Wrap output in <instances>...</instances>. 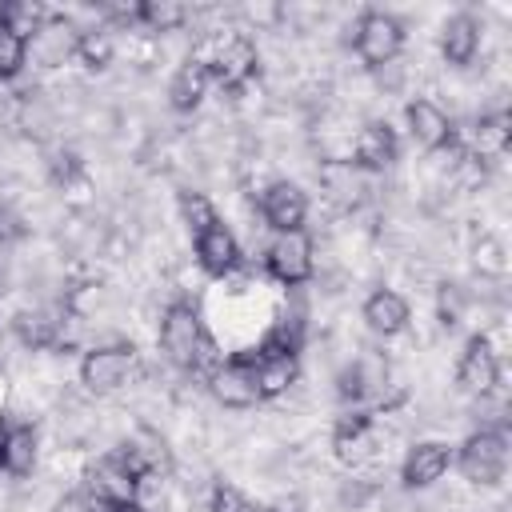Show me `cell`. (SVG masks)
Instances as JSON below:
<instances>
[{
  "instance_id": "cell-16",
  "label": "cell",
  "mask_w": 512,
  "mask_h": 512,
  "mask_svg": "<svg viewBox=\"0 0 512 512\" xmlns=\"http://www.w3.org/2000/svg\"><path fill=\"white\" fill-rule=\"evenodd\" d=\"M448 468H452V448L444 440H420L408 448V456L400 464V484L404 488H432L436 480H444Z\"/></svg>"
},
{
  "instance_id": "cell-15",
  "label": "cell",
  "mask_w": 512,
  "mask_h": 512,
  "mask_svg": "<svg viewBox=\"0 0 512 512\" xmlns=\"http://www.w3.org/2000/svg\"><path fill=\"white\" fill-rule=\"evenodd\" d=\"M332 448L348 468H360L376 452V424L368 412H344L332 428Z\"/></svg>"
},
{
  "instance_id": "cell-1",
  "label": "cell",
  "mask_w": 512,
  "mask_h": 512,
  "mask_svg": "<svg viewBox=\"0 0 512 512\" xmlns=\"http://www.w3.org/2000/svg\"><path fill=\"white\" fill-rule=\"evenodd\" d=\"M160 352L180 372H212V340L204 332V320L192 300H172L160 316Z\"/></svg>"
},
{
  "instance_id": "cell-6",
  "label": "cell",
  "mask_w": 512,
  "mask_h": 512,
  "mask_svg": "<svg viewBox=\"0 0 512 512\" xmlns=\"http://www.w3.org/2000/svg\"><path fill=\"white\" fill-rule=\"evenodd\" d=\"M136 368V348L128 340L96 344L80 356V384L88 392H116Z\"/></svg>"
},
{
  "instance_id": "cell-35",
  "label": "cell",
  "mask_w": 512,
  "mask_h": 512,
  "mask_svg": "<svg viewBox=\"0 0 512 512\" xmlns=\"http://www.w3.org/2000/svg\"><path fill=\"white\" fill-rule=\"evenodd\" d=\"M72 176H80V160H76V152H60V156L52 160V180H56V184H68Z\"/></svg>"
},
{
  "instance_id": "cell-5",
  "label": "cell",
  "mask_w": 512,
  "mask_h": 512,
  "mask_svg": "<svg viewBox=\"0 0 512 512\" xmlns=\"http://www.w3.org/2000/svg\"><path fill=\"white\" fill-rule=\"evenodd\" d=\"M264 268L272 280L296 288V284H308L312 272H316V248L308 240V232H272L268 248H264Z\"/></svg>"
},
{
  "instance_id": "cell-4",
  "label": "cell",
  "mask_w": 512,
  "mask_h": 512,
  "mask_svg": "<svg viewBox=\"0 0 512 512\" xmlns=\"http://www.w3.org/2000/svg\"><path fill=\"white\" fill-rule=\"evenodd\" d=\"M352 48L364 60V68H388L404 52V24L392 12H364L352 28Z\"/></svg>"
},
{
  "instance_id": "cell-23",
  "label": "cell",
  "mask_w": 512,
  "mask_h": 512,
  "mask_svg": "<svg viewBox=\"0 0 512 512\" xmlns=\"http://www.w3.org/2000/svg\"><path fill=\"white\" fill-rule=\"evenodd\" d=\"M76 40H80V28L64 16H48V24L28 40V48L44 60V64H60L68 56H76Z\"/></svg>"
},
{
  "instance_id": "cell-30",
  "label": "cell",
  "mask_w": 512,
  "mask_h": 512,
  "mask_svg": "<svg viewBox=\"0 0 512 512\" xmlns=\"http://www.w3.org/2000/svg\"><path fill=\"white\" fill-rule=\"evenodd\" d=\"M180 216H184V224H188L192 236L220 220V212L212 208V200L204 192H180Z\"/></svg>"
},
{
  "instance_id": "cell-25",
  "label": "cell",
  "mask_w": 512,
  "mask_h": 512,
  "mask_svg": "<svg viewBox=\"0 0 512 512\" xmlns=\"http://www.w3.org/2000/svg\"><path fill=\"white\" fill-rule=\"evenodd\" d=\"M468 256H472V268L484 280H504L508 276V244L496 232H476Z\"/></svg>"
},
{
  "instance_id": "cell-18",
  "label": "cell",
  "mask_w": 512,
  "mask_h": 512,
  "mask_svg": "<svg viewBox=\"0 0 512 512\" xmlns=\"http://www.w3.org/2000/svg\"><path fill=\"white\" fill-rule=\"evenodd\" d=\"M480 32L484 28H480V20L472 12L448 16L444 28H440V56H444V64H452V68L472 64L476 52H480Z\"/></svg>"
},
{
  "instance_id": "cell-2",
  "label": "cell",
  "mask_w": 512,
  "mask_h": 512,
  "mask_svg": "<svg viewBox=\"0 0 512 512\" xmlns=\"http://www.w3.org/2000/svg\"><path fill=\"white\" fill-rule=\"evenodd\" d=\"M192 60H200L224 92H244L260 72V52L244 32H208L192 48Z\"/></svg>"
},
{
  "instance_id": "cell-24",
  "label": "cell",
  "mask_w": 512,
  "mask_h": 512,
  "mask_svg": "<svg viewBox=\"0 0 512 512\" xmlns=\"http://www.w3.org/2000/svg\"><path fill=\"white\" fill-rule=\"evenodd\" d=\"M16 336H20L24 348H60L64 344V320L48 308L20 312L16 316Z\"/></svg>"
},
{
  "instance_id": "cell-10",
  "label": "cell",
  "mask_w": 512,
  "mask_h": 512,
  "mask_svg": "<svg viewBox=\"0 0 512 512\" xmlns=\"http://www.w3.org/2000/svg\"><path fill=\"white\" fill-rule=\"evenodd\" d=\"M404 124H408V136L424 152H440V148H456L460 144V132H456L452 116L440 104H432V100H408Z\"/></svg>"
},
{
  "instance_id": "cell-19",
  "label": "cell",
  "mask_w": 512,
  "mask_h": 512,
  "mask_svg": "<svg viewBox=\"0 0 512 512\" xmlns=\"http://www.w3.org/2000/svg\"><path fill=\"white\" fill-rule=\"evenodd\" d=\"M360 316H364V324H368L376 336L388 340V336H400V332L408 328L412 308H408V300H404L400 292H392V288H376V292H368Z\"/></svg>"
},
{
  "instance_id": "cell-29",
  "label": "cell",
  "mask_w": 512,
  "mask_h": 512,
  "mask_svg": "<svg viewBox=\"0 0 512 512\" xmlns=\"http://www.w3.org/2000/svg\"><path fill=\"white\" fill-rule=\"evenodd\" d=\"M76 56H80V64H84L88 72H104V68L112 64V56H116V40H112V32H104V28H88V32H80V40H76Z\"/></svg>"
},
{
  "instance_id": "cell-7",
  "label": "cell",
  "mask_w": 512,
  "mask_h": 512,
  "mask_svg": "<svg viewBox=\"0 0 512 512\" xmlns=\"http://www.w3.org/2000/svg\"><path fill=\"white\" fill-rule=\"evenodd\" d=\"M204 380H208V392H212V400L220 408H252V404H260L252 352L232 356V360H216V368Z\"/></svg>"
},
{
  "instance_id": "cell-13",
  "label": "cell",
  "mask_w": 512,
  "mask_h": 512,
  "mask_svg": "<svg viewBox=\"0 0 512 512\" xmlns=\"http://www.w3.org/2000/svg\"><path fill=\"white\" fill-rule=\"evenodd\" d=\"M192 252H196V264L208 272V276H228L240 268L244 252H240V240L232 236V228L224 220L208 224L204 232L192 236Z\"/></svg>"
},
{
  "instance_id": "cell-21",
  "label": "cell",
  "mask_w": 512,
  "mask_h": 512,
  "mask_svg": "<svg viewBox=\"0 0 512 512\" xmlns=\"http://www.w3.org/2000/svg\"><path fill=\"white\" fill-rule=\"evenodd\" d=\"M40 436L32 424H4L0 432V472L8 476H28L36 468Z\"/></svg>"
},
{
  "instance_id": "cell-8",
  "label": "cell",
  "mask_w": 512,
  "mask_h": 512,
  "mask_svg": "<svg viewBox=\"0 0 512 512\" xmlns=\"http://www.w3.org/2000/svg\"><path fill=\"white\" fill-rule=\"evenodd\" d=\"M84 492H88L92 500H100L104 508H116V504H132V500L140 496V480H136V472H132L116 452H108V456H100L96 464H88V472H84Z\"/></svg>"
},
{
  "instance_id": "cell-32",
  "label": "cell",
  "mask_w": 512,
  "mask_h": 512,
  "mask_svg": "<svg viewBox=\"0 0 512 512\" xmlns=\"http://www.w3.org/2000/svg\"><path fill=\"white\" fill-rule=\"evenodd\" d=\"M464 308H468L464 288L460 284H440V292H436V316H440V324L444 328H456L464 320Z\"/></svg>"
},
{
  "instance_id": "cell-12",
  "label": "cell",
  "mask_w": 512,
  "mask_h": 512,
  "mask_svg": "<svg viewBox=\"0 0 512 512\" xmlns=\"http://www.w3.org/2000/svg\"><path fill=\"white\" fill-rule=\"evenodd\" d=\"M384 384H388V360L380 352H360L356 360L344 364L336 392L344 404H368V400L384 396Z\"/></svg>"
},
{
  "instance_id": "cell-17",
  "label": "cell",
  "mask_w": 512,
  "mask_h": 512,
  "mask_svg": "<svg viewBox=\"0 0 512 512\" xmlns=\"http://www.w3.org/2000/svg\"><path fill=\"white\" fill-rule=\"evenodd\" d=\"M252 368H256L260 400H276L300 380V356L296 352H264V348H256L252 352Z\"/></svg>"
},
{
  "instance_id": "cell-38",
  "label": "cell",
  "mask_w": 512,
  "mask_h": 512,
  "mask_svg": "<svg viewBox=\"0 0 512 512\" xmlns=\"http://www.w3.org/2000/svg\"><path fill=\"white\" fill-rule=\"evenodd\" d=\"M0 432H4V424H0Z\"/></svg>"
},
{
  "instance_id": "cell-14",
  "label": "cell",
  "mask_w": 512,
  "mask_h": 512,
  "mask_svg": "<svg viewBox=\"0 0 512 512\" xmlns=\"http://www.w3.org/2000/svg\"><path fill=\"white\" fill-rule=\"evenodd\" d=\"M396 156H400V140L388 120H368L352 140V164L360 172H384L396 164Z\"/></svg>"
},
{
  "instance_id": "cell-33",
  "label": "cell",
  "mask_w": 512,
  "mask_h": 512,
  "mask_svg": "<svg viewBox=\"0 0 512 512\" xmlns=\"http://www.w3.org/2000/svg\"><path fill=\"white\" fill-rule=\"evenodd\" d=\"M208 512H256V504L236 488V484H216L208 496Z\"/></svg>"
},
{
  "instance_id": "cell-36",
  "label": "cell",
  "mask_w": 512,
  "mask_h": 512,
  "mask_svg": "<svg viewBox=\"0 0 512 512\" xmlns=\"http://www.w3.org/2000/svg\"><path fill=\"white\" fill-rule=\"evenodd\" d=\"M108 512H148L140 500H132V504H116V508H108Z\"/></svg>"
},
{
  "instance_id": "cell-37",
  "label": "cell",
  "mask_w": 512,
  "mask_h": 512,
  "mask_svg": "<svg viewBox=\"0 0 512 512\" xmlns=\"http://www.w3.org/2000/svg\"><path fill=\"white\" fill-rule=\"evenodd\" d=\"M0 292H4V272H0Z\"/></svg>"
},
{
  "instance_id": "cell-22",
  "label": "cell",
  "mask_w": 512,
  "mask_h": 512,
  "mask_svg": "<svg viewBox=\"0 0 512 512\" xmlns=\"http://www.w3.org/2000/svg\"><path fill=\"white\" fill-rule=\"evenodd\" d=\"M508 144H512V116H508L504 108H496V112H484V116L472 120L464 152H472V156H480V160H492V156H500Z\"/></svg>"
},
{
  "instance_id": "cell-26",
  "label": "cell",
  "mask_w": 512,
  "mask_h": 512,
  "mask_svg": "<svg viewBox=\"0 0 512 512\" xmlns=\"http://www.w3.org/2000/svg\"><path fill=\"white\" fill-rule=\"evenodd\" d=\"M48 8L44 4H32V0H12V4H0V24L8 28V32H16L24 44L48 24Z\"/></svg>"
},
{
  "instance_id": "cell-31",
  "label": "cell",
  "mask_w": 512,
  "mask_h": 512,
  "mask_svg": "<svg viewBox=\"0 0 512 512\" xmlns=\"http://www.w3.org/2000/svg\"><path fill=\"white\" fill-rule=\"evenodd\" d=\"M28 64V44L0 24V80H16Z\"/></svg>"
},
{
  "instance_id": "cell-9",
  "label": "cell",
  "mask_w": 512,
  "mask_h": 512,
  "mask_svg": "<svg viewBox=\"0 0 512 512\" xmlns=\"http://www.w3.org/2000/svg\"><path fill=\"white\" fill-rule=\"evenodd\" d=\"M456 384L468 396H480V400L496 392V384H500V356H496L488 336H480V332L468 336V344H464V352L456 360Z\"/></svg>"
},
{
  "instance_id": "cell-27",
  "label": "cell",
  "mask_w": 512,
  "mask_h": 512,
  "mask_svg": "<svg viewBox=\"0 0 512 512\" xmlns=\"http://www.w3.org/2000/svg\"><path fill=\"white\" fill-rule=\"evenodd\" d=\"M136 24L148 32H176L188 24V8L176 0H144L136 4Z\"/></svg>"
},
{
  "instance_id": "cell-34",
  "label": "cell",
  "mask_w": 512,
  "mask_h": 512,
  "mask_svg": "<svg viewBox=\"0 0 512 512\" xmlns=\"http://www.w3.org/2000/svg\"><path fill=\"white\" fill-rule=\"evenodd\" d=\"M52 512H108L100 500H92L84 488L80 492H64L56 504H52Z\"/></svg>"
},
{
  "instance_id": "cell-20",
  "label": "cell",
  "mask_w": 512,
  "mask_h": 512,
  "mask_svg": "<svg viewBox=\"0 0 512 512\" xmlns=\"http://www.w3.org/2000/svg\"><path fill=\"white\" fill-rule=\"evenodd\" d=\"M208 88H212V72L200 64V60H184L176 72H172V80H168V104H172V112H196L200 104H204V96H208Z\"/></svg>"
},
{
  "instance_id": "cell-3",
  "label": "cell",
  "mask_w": 512,
  "mask_h": 512,
  "mask_svg": "<svg viewBox=\"0 0 512 512\" xmlns=\"http://www.w3.org/2000/svg\"><path fill=\"white\" fill-rule=\"evenodd\" d=\"M452 464L460 468V476L468 484H500L504 480V468H508V432L496 428V424H484L476 432L464 436V444L452 452Z\"/></svg>"
},
{
  "instance_id": "cell-28",
  "label": "cell",
  "mask_w": 512,
  "mask_h": 512,
  "mask_svg": "<svg viewBox=\"0 0 512 512\" xmlns=\"http://www.w3.org/2000/svg\"><path fill=\"white\" fill-rule=\"evenodd\" d=\"M320 184H324L328 196L340 200V204H356V200H360V168H356V164H340V160L324 164V168H320Z\"/></svg>"
},
{
  "instance_id": "cell-11",
  "label": "cell",
  "mask_w": 512,
  "mask_h": 512,
  "mask_svg": "<svg viewBox=\"0 0 512 512\" xmlns=\"http://www.w3.org/2000/svg\"><path fill=\"white\" fill-rule=\"evenodd\" d=\"M260 216L272 232H300L308 220V196L292 180H272L260 192Z\"/></svg>"
}]
</instances>
